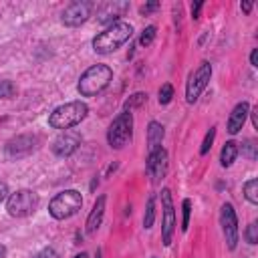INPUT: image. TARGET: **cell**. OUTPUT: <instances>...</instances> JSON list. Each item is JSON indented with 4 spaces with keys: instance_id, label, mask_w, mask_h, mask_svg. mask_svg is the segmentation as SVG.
<instances>
[{
    "instance_id": "6da1fadb",
    "label": "cell",
    "mask_w": 258,
    "mask_h": 258,
    "mask_svg": "<svg viewBox=\"0 0 258 258\" xmlns=\"http://www.w3.org/2000/svg\"><path fill=\"white\" fill-rule=\"evenodd\" d=\"M131 34H133V26L125 20H117L93 38V50L97 54H109L117 50L121 44H125L131 38Z\"/></svg>"
},
{
    "instance_id": "7a4b0ae2",
    "label": "cell",
    "mask_w": 258,
    "mask_h": 258,
    "mask_svg": "<svg viewBox=\"0 0 258 258\" xmlns=\"http://www.w3.org/2000/svg\"><path fill=\"white\" fill-rule=\"evenodd\" d=\"M111 79H113V69L109 64H93L81 75L77 91L81 97H95L107 89Z\"/></svg>"
},
{
    "instance_id": "3957f363",
    "label": "cell",
    "mask_w": 258,
    "mask_h": 258,
    "mask_svg": "<svg viewBox=\"0 0 258 258\" xmlns=\"http://www.w3.org/2000/svg\"><path fill=\"white\" fill-rule=\"evenodd\" d=\"M89 113V107L87 103L83 101H71V103H64L60 107H56L50 115H48V125L52 129H60V131H67L75 125H79Z\"/></svg>"
},
{
    "instance_id": "277c9868",
    "label": "cell",
    "mask_w": 258,
    "mask_h": 258,
    "mask_svg": "<svg viewBox=\"0 0 258 258\" xmlns=\"http://www.w3.org/2000/svg\"><path fill=\"white\" fill-rule=\"evenodd\" d=\"M83 206V198L77 189H64L48 202V214L54 220H67L75 216Z\"/></svg>"
},
{
    "instance_id": "5b68a950",
    "label": "cell",
    "mask_w": 258,
    "mask_h": 258,
    "mask_svg": "<svg viewBox=\"0 0 258 258\" xmlns=\"http://www.w3.org/2000/svg\"><path fill=\"white\" fill-rule=\"evenodd\" d=\"M38 194L32 189H18L6 198V210L12 218H28L38 208Z\"/></svg>"
},
{
    "instance_id": "8992f818",
    "label": "cell",
    "mask_w": 258,
    "mask_h": 258,
    "mask_svg": "<svg viewBox=\"0 0 258 258\" xmlns=\"http://www.w3.org/2000/svg\"><path fill=\"white\" fill-rule=\"evenodd\" d=\"M133 137V115L131 111H123L115 117L107 131V141L113 149H123Z\"/></svg>"
},
{
    "instance_id": "52a82bcc",
    "label": "cell",
    "mask_w": 258,
    "mask_h": 258,
    "mask_svg": "<svg viewBox=\"0 0 258 258\" xmlns=\"http://www.w3.org/2000/svg\"><path fill=\"white\" fill-rule=\"evenodd\" d=\"M210 77H212V64L208 60H202L200 67L189 75L187 79V85H185V101L187 103H196L198 97L204 93V89L208 87L210 83Z\"/></svg>"
},
{
    "instance_id": "ba28073f",
    "label": "cell",
    "mask_w": 258,
    "mask_h": 258,
    "mask_svg": "<svg viewBox=\"0 0 258 258\" xmlns=\"http://www.w3.org/2000/svg\"><path fill=\"white\" fill-rule=\"evenodd\" d=\"M161 240L165 246L171 244V236L175 230V212H173V202H171V191L167 187L161 189Z\"/></svg>"
},
{
    "instance_id": "9c48e42d",
    "label": "cell",
    "mask_w": 258,
    "mask_h": 258,
    "mask_svg": "<svg viewBox=\"0 0 258 258\" xmlns=\"http://www.w3.org/2000/svg\"><path fill=\"white\" fill-rule=\"evenodd\" d=\"M91 10H93V2H87V0L73 2V4H69V6L62 10L60 20H62V24H64V26H71V28L81 26L83 22H87V20H89Z\"/></svg>"
},
{
    "instance_id": "30bf717a",
    "label": "cell",
    "mask_w": 258,
    "mask_h": 258,
    "mask_svg": "<svg viewBox=\"0 0 258 258\" xmlns=\"http://www.w3.org/2000/svg\"><path fill=\"white\" fill-rule=\"evenodd\" d=\"M220 224H222V232H224L228 248L234 250L236 244H238V218H236V212H234L232 204H224L222 206V210H220Z\"/></svg>"
},
{
    "instance_id": "8fae6325",
    "label": "cell",
    "mask_w": 258,
    "mask_h": 258,
    "mask_svg": "<svg viewBox=\"0 0 258 258\" xmlns=\"http://www.w3.org/2000/svg\"><path fill=\"white\" fill-rule=\"evenodd\" d=\"M145 169L151 177L153 183H157L159 179H163V175L167 173V151L163 147H157L155 151L147 153V163Z\"/></svg>"
},
{
    "instance_id": "7c38bea8",
    "label": "cell",
    "mask_w": 258,
    "mask_h": 258,
    "mask_svg": "<svg viewBox=\"0 0 258 258\" xmlns=\"http://www.w3.org/2000/svg\"><path fill=\"white\" fill-rule=\"evenodd\" d=\"M79 143H81V137H79L77 133L64 131V133H60V135L52 141V153L58 155V157H69L71 153L77 151Z\"/></svg>"
},
{
    "instance_id": "4fadbf2b",
    "label": "cell",
    "mask_w": 258,
    "mask_h": 258,
    "mask_svg": "<svg viewBox=\"0 0 258 258\" xmlns=\"http://www.w3.org/2000/svg\"><path fill=\"white\" fill-rule=\"evenodd\" d=\"M34 141H36V137H30V135H20L16 139H10L6 145V155L8 157H22L34 149Z\"/></svg>"
},
{
    "instance_id": "5bb4252c",
    "label": "cell",
    "mask_w": 258,
    "mask_h": 258,
    "mask_svg": "<svg viewBox=\"0 0 258 258\" xmlns=\"http://www.w3.org/2000/svg\"><path fill=\"white\" fill-rule=\"evenodd\" d=\"M248 113H250V105L246 103V101H242V103H238L234 109H232V113H230V117H228V133H232V135H236L242 127H244V123H246V117H248Z\"/></svg>"
},
{
    "instance_id": "9a60e30c",
    "label": "cell",
    "mask_w": 258,
    "mask_h": 258,
    "mask_svg": "<svg viewBox=\"0 0 258 258\" xmlns=\"http://www.w3.org/2000/svg\"><path fill=\"white\" fill-rule=\"evenodd\" d=\"M105 202H107L105 196L97 198V202H95V206H93V210L87 218V234H95L99 230V226L103 222V216H105Z\"/></svg>"
},
{
    "instance_id": "2e32d148",
    "label": "cell",
    "mask_w": 258,
    "mask_h": 258,
    "mask_svg": "<svg viewBox=\"0 0 258 258\" xmlns=\"http://www.w3.org/2000/svg\"><path fill=\"white\" fill-rule=\"evenodd\" d=\"M125 8H127L125 2H107V4H103L101 10H99V20L113 24V20H115L117 16H121V14L125 12ZM115 22H117V20H115Z\"/></svg>"
},
{
    "instance_id": "e0dca14e",
    "label": "cell",
    "mask_w": 258,
    "mask_h": 258,
    "mask_svg": "<svg viewBox=\"0 0 258 258\" xmlns=\"http://www.w3.org/2000/svg\"><path fill=\"white\" fill-rule=\"evenodd\" d=\"M161 139H163V125L157 121H151L147 127V147L149 153L155 151L157 147H161Z\"/></svg>"
},
{
    "instance_id": "ac0fdd59",
    "label": "cell",
    "mask_w": 258,
    "mask_h": 258,
    "mask_svg": "<svg viewBox=\"0 0 258 258\" xmlns=\"http://www.w3.org/2000/svg\"><path fill=\"white\" fill-rule=\"evenodd\" d=\"M238 143L236 141H226L224 143V147H222V153H220V163H222V167H230L234 161H236V157H238Z\"/></svg>"
},
{
    "instance_id": "d6986e66",
    "label": "cell",
    "mask_w": 258,
    "mask_h": 258,
    "mask_svg": "<svg viewBox=\"0 0 258 258\" xmlns=\"http://www.w3.org/2000/svg\"><path fill=\"white\" fill-rule=\"evenodd\" d=\"M244 196L250 204H258V179H250L244 183Z\"/></svg>"
},
{
    "instance_id": "ffe728a7",
    "label": "cell",
    "mask_w": 258,
    "mask_h": 258,
    "mask_svg": "<svg viewBox=\"0 0 258 258\" xmlns=\"http://www.w3.org/2000/svg\"><path fill=\"white\" fill-rule=\"evenodd\" d=\"M153 220H155V196H151V198L147 200L145 216H143V226H145V228H151V226H153Z\"/></svg>"
},
{
    "instance_id": "44dd1931",
    "label": "cell",
    "mask_w": 258,
    "mask_h": 258,
    "mask_svg": "<svg viewBox=\"0 0 258 258\" xmlns=\"http://www.w3.org/2000/svg\"><path fill=\"white\" fill-rule=\"evenodd\" d=\"M145 101H147V93H135V95H131V97L125 101V111H131V109L143 105Z\"/></svg>"
},
{
    "instance_id": "7402d4cb",
    "label": "cell",
    "mask_w": 258,
    "mask_h": 258,
    "mask_svg": "<svg viewBox=\"0 0 258 258\" xmlns=\"http://www.w3.org/2000/svg\"><path fill=\"white\" fill-rule=\"evenodd\" d=\"M16 93V87L12 81H0V99H10L14 97Z\"/></svg>"
},
{
    "instance_id": "603a6c76",
    "label": "cell",
    "mask_w": 258,
    "mask_h": 258,
    "mask_svg": "<svg viewBox=\"0 0 258 258\" xmlns=\"http://www.w3.org/2000/svg\"><path fill=\"white\" fill-rule=\"evenodd\" d=\"M214 137H216V127H210V131L206 133V137H204V141H202V147H200V153H202V155H206V153L210 151V147H212V143H214Z\"/></svg>"
},
{
    "instance_id": "cb8c5ba5",
    "label": "cell",
    "mask_w": 258,
    "mask_h": 258,
    "mask_svg": "<svg viewBox=\"0 0 258 258\" xmlns=\"http://www.w3.org/2000/svg\"><path fill=\"white\" fill-rule=\"evenodd\" d=\"M244 238H246L248 244H256L258 242V224L256 222H250L248 224V228L244 232Z\"/></svg>"
},
{
    "instance_id": "d4e9b609",
    "label": "cell",
    "mask_w": 258,
    "mask_h": 258,
    "mask_svg": "<svg viewBox=\"0 0 258 258\" xmlns=\"http://www.w3.org/2000/svg\"><path fill=\"white\" fill-rule=\"evenodd\" d=\"M153 38H155V26H147V28H143V32L139 36V44L149 46L153 42Z\"/></svg>"
},
{
    "instance_id": "484cf974",
    "label": "cell",
    "mask_w": 258,
    "mask_h": 258,
    "mask_svg": "<svg viewBox=\"0 0 258 258\" xmlns=\"http://www.w3.org/2000/svg\"><path fill=\"white\" fill-rule=\"evenodd\" d=\"M171 97H173V87L169 83L161 85V89H159V103L161 105H167L171 101Z\"/></svg>"
},
{
    "instance_id": "4316f807",
    "label": "cell",
    "mask_w": 258,
    "mask_h": 258,
    "mask_svg": "<svg viewBox=\"0 0 258 258\" xmlns=\"http://www.w3.org/2000/svg\"><path fill=\"white\" fill-rule=\"evenodd\" d=\"M181 210H183V218H181V230L185 232L187 226H189V214H191V202L189 200H183L181 204Z\"/></svg>"
},
{
    "instance_id": "83f0119b",
    "label": "cell",
    "mask_w": 258,
    "mask_h": 258,
    "mask_svg": "<svg viewBox=\"0 0 258 258\" xmlns=\"http://www.w3.org/2000/svg\"><path fill=\"white\" fill-rule=\"evenodd\" d=\"M242 153L248 157V159H256V143L252 139H246L244 145H242Z\"/></svg>"
},
{
    "instance_id": "f1b7e54d",
    "label": "cell",
    "mask_w": 258,
    "mask_h": 258,
    "mask_svg": "<svg viewBox=\"0 0 258 258\" xmlns=\"http://www.w3.org/2000/svg\"><path fill=\"white\" fill-rule=\"evenodd\" d=\"M32 258H58V252H56L52 246H46V248H42L40 252H36Z\"/></svg>"
},
{
    "instance_id": "f546056e",
    "label": "cell",
    "mask_w": 258,
    "mask_h": 258,
    "mask_svg": "<svg viewBox=\"0 0 258 258\" xmlns=\"http://www.w3.org/2000/svg\"><path fill=\"white\" fill-rule=\"evenodd\" d=\"M6 198H8V185H6V181H0V204H2Z\"/></svg>"
},
{
    "instance_id": "4dcf8cb0",
    "label": "cell",
    "mask_w": 258,
    "mask_h": 258,
    "mask_svg": "<svg viewBox=\"0 0 258 258\" xmlns=\"http://www.w3.org/2000/svg\"><path fill=\"white\" fill-rule=\"evenodd\" d=\"M155 8H159V2H149V4H145V6H141V12H143V14H147V12H151V10H155Z\"/></svg>"
},
{
    "instance_id": "1f68e13d",
    "label": "cell",
    "mask_w": 258,
    "mask_h": 258,
    "mask_svg": "<svg viewBox=\"0 0 258 258\" xmlns=\"http://www.w3.org/2000/svg\"><path fill=\"white\" fill-rule=\"evenodd\" d=\"M202 6H204V2H196V4L191 6V16H194V18H198V16H200V10H202Z\"/></svg>"
},
{
    "instance_id": "d6a6232c",
    "label": "cell",
    "mask_w": 258,
    "mask_h": 258,
    "mask_svg": "<svg viewBox=\"0 0 258 258\" xmlns=\"http://www.w3.org/2000/svg\"><path fill=\"white\" fill-rule=\"evenodd\" d=\"M248 115H252V125L258 129V107H254V109H252Z\"/></svg>"
},
{
    "instance_id": "836d02e7",
    "label": "cell",
    "mask_w": 258,
    "mask_h": 258,
    "mask_svg": "<svg viewBox=\"0 0 258 258\" xmlns=\"http://www.w3.org/2000/svg\"><path fill=\"white\" fill-rule=\"evenodd\" d=\"M250 62H252V67H258V48L252 50V54H250Z\"/></svg>"
},
{
    "instance_id": "e575fe53",
    "label": "cell",
    "mask_w": 258,
    "mask_h": 258,
    "mask_svg": "<svg viewBox=\"0 0 258 258\" xmlns=\"http://www.w3.org/2000/svg\"><path fill=\"white\" fill-rule=\"evenodd\" d=\"M240 6H242V10H244V12H250V8H252V4H250V2H242Z\"/></svg>"
},
{
    "instance_id": "d590c367",
    "label": "cell",
    "mask_w": 258,
    "mask_h": 258,
    "mask_svg": "<svg viewBox=\"0 0 258 258\" xmlns=\"http://www.w3.org/2000/svg\"><path fill=\"white\" fill-rule=\"evenodd\" d=\"M4 256H6V246L0 244V258H4Z\"/></svg>"
},
{
    "instance_id": "8d00e7d4",
    "label": "cell",
    "mask_w": 258,
    "mask_h": 258,
    "mask_svg": "<svg viewBox=\"0 0 258 258\" xmlns=\"http://www.w3.org/2000/svg\"><path fill=\"white\" fill-rule=\"evenodd\" d=\"M73 258H87V254H85V252H81V254H77V256H73Z\"/></svg>"
},
{
    "instance_id": "74e56055",
    "label": "cell",
    "mask_w": 258,
    "mask_h": 258,
    "mask_svg": "<svg viewBox=\"0 0 258 258\" xmlns=\"http://www.w3.org/2000/svg\"><path fill=\"white\" fill-rule=\"evenodd\" d=\"M97 258H101V254H99V252H97Z\"/></svg>"
}]
</instances>
